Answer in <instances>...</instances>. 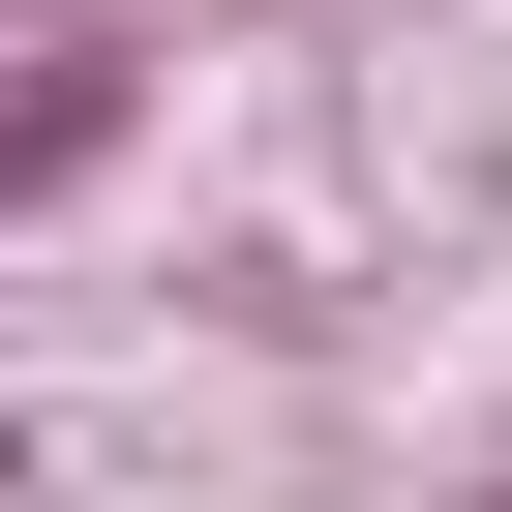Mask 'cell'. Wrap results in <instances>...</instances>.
I'll list each match as a JSON object with an SVG mask.
<instances>
[{
  "instance_id": "cell-1",
  "label": "cell",
  "mask_w": 512,
  "mask_h": 512,
  "mask_svg": "<svg viewBox=\"0 0 512 512\" xmlns=\"http://www.w3.org/2000/svg\"><path fill=\"white\" fill-rule=\"evenodd\" d=\"M121 151H151V61H121V31H0V241L91 211Z\"/></svg>"
}]
</instances>
